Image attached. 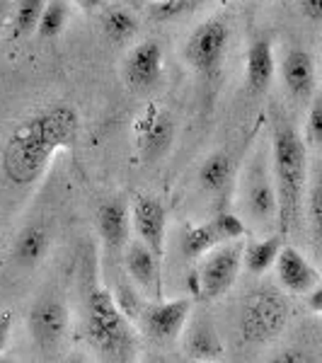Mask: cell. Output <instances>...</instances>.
I'll return each instance as SVG.
<instances>
[{"label":"cell","instance_id":"obj_3","mask_svg":"<svg viewBox=\"0 0 322 363\" xmlns=\"http://www.w3.org/2000/svg\"><path fill=\"white\" fill-rule=\"evenodd\" d=\"M87 344L102 361L126 363L138 354L133 322L116 308L109 291L95 289L87 303Z\"/></svg>","mask_w":322,"mask_h":363},{"label":"cell","instance_id":"obj_12","mask_svg":"<svg viewBox=\"0 0 322 363\" xmlns=\"http://www.w3.org/2000/svg\"><path fill=\"white\" fill-rule=\"evenodd\" d=\"M245 199H248V211L255 220L265 223V220L277 218V189H274L272 169L262 160H255L250 167Z\"/></svg>","mask_w":322,"mask_h":363},{"label":"cell","instance_id":"obj_27","mask_svg":"<svg viewBox=\"0 0 322 363\" xmlns=\"http://www.w3.org/2000/svg\"><path fill=\"white\" fill-rule=\"evenodd\" d=\"M306 138L310 145L322 143V99L313 97L310 99V112H308V124H306Z\"/></svg>","mask_w":322,"mask_h":363},{"label":"cell","instance_id":"obj_15","mask_svg":"<svg viewBox=\"0 0 322 363\" xmlns=\"http://www.w3.org/2000/svg\"><path fill=\"white\" fill-rule=\"evenodd\" d=\"M51 245H54V235H51L49 225L46 223H29L22 228L20 235L15 238L13 245V259L17 267L22 269H34L42 264L49 255Z\"/></svg>","mask_w":322,"mask_h":363},{"label":"cell","instance_id":"obj_23","mask_svg":"<svg viewBox=\"0 0 322 363\" xmlns=\"http://www.w3.org/2000/svg\"><path fill=\"white\" fill-rule=\"evenodd\" d=\"M223 242H226V240L221 238L216 223H213V220H209V223L194 225V228H189V230L184 233L182 250H184L187 257L199 259V257H204L206 252H211L213 247H218V245H223Z\"/></svg>","mask_w":322,"mask_h":363},{"label":"cell","instance_id":"obj_29","mask_svg":"<svg viewBox=\"0 0 322 363\" xmlns=\"http://www.w3.org/2000/svg\"><path fill=\"white\" fill-rule=\"evenodd\" d=\"M112 298H114L116 308H119L128 320H131V322L138 320V315H140V310H143V306H140L138 296L133 294L128 286H119V289H116V296H112Z\"/></svg>","mask_w":322,"mask_h":363},{"label":"cell","instance_id":"obj_13","mask_svg":"<svg viewBox=\"0 0 322 363\" xmlns=\"http://www.w3.org/2000/svg\"><path fill=\"white\" fill-rule=\"evenodd\" d=\"M281 75H284V85L289 95L298 99V102H310L315 97V61L306 49H291L284 58L281 66Z\"/></svg>","mask_w":322,"mask_h":363},{"label":"cell","instance_id":"obj_21","mask_svg":"<svg viewBox=\"0 0 322 363\" xmlns=\"http://www.w3.org/2000/svg\"><path fill=\"white\" fill-rule=\"evenodd\" d=\"M281 238H265V240H257V242H250L248 250H243V264L248 269L252 277H260V274L269 272L277 262V255L281 250Z\"/></svg>","mask_w":322,"mask_h":363},{"label":"cell","instance_id":"obj_6","mask_svg":"<svg viewBox=\"0 0 322 363\" xmlns=\"http://www.w3.org/2000/svg\"><path fill=\"white\" fill-rule=\"evenodd\" d=\"M231 42V27L223 17H209L189 34L184 44V58L196 73L216 75L223 66Z\"/></svg>","mask_w":322,"mask_h":363},{"label":"cell","instance_id":"obj_22","mask_svg":"<svg viewBox=\"0 0 322 363\" xmlns=\"http://www.w3.org/2000/svg\"><path fill=\"white\" fill-rule=\"evenodd\" d=\"M70 17V0H44L42 15L37 22V37L39 39H56L66 29Z\"/></svg>","mask_w":322,"mask_h":363},{"label":"cell","instance_id":"obj_25","mask_svg":"<svg viewBox=\"0 0 322 363\" xmlns=\"http://www.w3.org/2000/svg\"><path fill=\"white\" fill-rule=\"evenodd\" d=\"M42 8H44V0H17V10H15L17 37H27V34H32L37 29Z\"/></svg>","mask_w":322,"mask_h":363},{"label":"cell","instance_id":"obj_26","mask_svg":"<svg viewBox=\"0 0 322 363\" xmlns=\"http://www.w3.org/2000/svg\"><path fill=\"white\" fill-rule=\"evenodd\" d=\"M216 223V228H218V233H221V238L226 240V242H235V240H240L245 235V223L238 218L235 213H226V211H221L216 218H211Z\"/></svg>","mask_w":322,"mask_h":363},{"label":"cell","instance_id":"obj_34","mask_svg":"<svg viewBox=\"0 0 322 363\" xmlns=\"http://www.w3.org/2000/svg\"><path fill=\"white\" fill-rule=\"evenodd\" d=\"M303 298H308V308L313 313H322V286H315L313 291H308Z\"/></svg>","mask_w":322,"mask_h":363},{"label":"cell","instance_id":"obj_8","mask_svg":"<svg viewBox=\"0 0 322 363\" xmlns=\"http://www.w3.org/2000/svg\"><path fill=\"white\" fill-rule=\"evenodd\" d=\"M191 313L189 298H177V301H162L153 306H143L138 320L143 322L148 337L157 344H172L182 335L187 320Z\"/></svg>","mask_w":322,"mask_h":363},{"label":"cell","instance_id":"obj_10","mask_svg":"<svg viewBox=\"0 0 322 363\" xmlns=\"http://www.w3.org/2000/svg\"><path fill=\"white\" fill-rule=\"evenodd\" d=\"M162 46L148 39V42H140L128 51L124 61V75L126 83L133 90H150L162 80Z\"/></svg>","mask_w":322,"mask_h":363},{"label":"cell","instance_id":"obj_20","mask_svg":"<svg viewBox=\"0 0 322 363\" xmlns=\"http://www.w3.org/2000/svg\"><path fill=\"white\" fill-rule=\"evenodd\" d=\"M233 179V160L226 153H213L204 160L201 169H199V184L209 194H221L228 189Z\"/></svg>","mask_w":322,"mask_h":363},{"label":"cell","instance_id":"obj_18","mask_svg":"<svg viewBox=\"0 0 322 363\" xmlns=\"http://www.w3.org/2000/svg\"><path fill=\"white\" fill-rule=\"evenodd\" d=\"M174 140V121L167 114H155L153 119L145 124L140 133V155L145 162H155L170 150Z\"/></svg>","mask_w":322,"mask_h":363},{"label":"cell","instance_id":"obj_17","mask_svg":"<svg viewBox=\"0 0 322 363\" xmlns=\"http://www.w3.org/2000/svg\"><path fill=\"white\" fill-rule=\"evenodd\" d=\"M124 264L131 279L136 281L140 289L157 291V281H160V269H157V257L143 245L140 240H126L124 245Z\"/></svg>","mask_w":322,"mask_h":363},{"label":"cell","instance_id":"obj_11","mask_svg":"<svg viewBox=\"0 0 322 363\" xmlns=\"http://www.w3.org/2000/svg\"><path fill=\"white\" fill-rule=\"evenodd\" d=\"M274 267H277L279 284L294 296H306L308 291L320 286V272L296 247L281 245Z\"/></svg>","mask_w":322,"mask_h":363},{"label":"cell","instance_id":"obj_35","mask_svg":"<svg viewBox=\"0 0 322 363\" xmlns=\"http://www.w3.org/2000/svg\"><path fill=\"white\" fill-rule=\"evenodd\" d=\"M75 5H80L83 10H97L99 5L104 3V0H73Z\"/></svg>","mask_w":322,"mask_h":363},{"label":"cell","instance_id":"obj_33","mask_svg":"<svg viewBox=\"0 0 322 363\" xmlns=\"http://www.w3.org/2000/svg\"><path fill=\"white\" fill-rule=\"evenodd\" d=\"M277 361H284V363H310L313 359L308 356V351H296V349H291V351H284V356H279Z\"/></svg>","mask_w":322,"mask_h":363},{"label":"cell","instance_id":"obj_30","mask_svg":"<svg viewBox=\"0 0 322 363\" xmlns=\"http://www.w3.org/2000/svg\"><path fill=\"white\" fill-rule=\"evenodd\" d=\"M301 8H303V15H306L313 25L322 22V0H303Z\"/></svg>","mask_w":322,"mask_h":363},{"label":"cell","instance_id":"obj_19","mask_svg":"<svg viewBox=\"0 0 322 363\" xmlns=\"http://www.w3.org/2000/svg\"><path fill=\"white\" fill-rule=\"evenodd\" d=\"M187 354L194 361H218L226 356V347L221 342L218 332L206 320H199L191 325L189 335H187Z\"/></svg>","mask_w":322,"mask_h":363},{"label":"cell","instance_id":"obj_9","mask_svg":"<svg viewBox=\"0 0 322 363\" xmlns=\"http://www.w3.org/2000/svg\"><path fill=\"white\" fill-rule=\"evenodd\" d=\"M131 225L138 240L148 245V250L160 259L165 255V233H167V211L153 196H138L131 206Z\"/></svg>","mask_w":322,"mask_h":363},{"label":"cell","instance_id":"obj_7","mask_svg":"<svg viewBox=\"0 0 322 363\" xmlns=\"http://www.w3.org/2000/svg\"><path fill=\"white\" fill-rule=\"evenodd\" d=\"M29 339L39 351L49 354L61 347L68 332V308L58 298H42L27 315Z\"/></svg>","mask_w":322,"mask_h":363},{"label":"cell","instance_id":"obj_31","mask_svg":"<svg viewBox=\"0 0 322 363\" xmlns=\"http://www.w3.org/2000/svg\"><path fill=\"white\" fill-rule=\"evenodd\" d=\"M10 332H13V313H0V354L3 349L8 347V339H10Z\"/></svg>","mask_w":322,"mask_h":363},{"label":"cell","instance_id":"obj_32","mask_svg":"<svg viewBox=\"0 0 322 363\" xmlns=\"http://www.w3.org/2000/svg\"><path fill=\"white\" fill-rule=\"evenodd\" d=\"M310 220H313L315 235L320 233V189L315 186L313 194H310Z\"/></svg>","mask_w":322,"mask_h":363},{"label":"cell","instance_id":"obj_5","mask_svg":"<svg viewBox=\"0 0 322 363\" xmlns=\"http://www.w3.org/2000/svg\"><path fill=\"white\" fill-rule=\"evenodd\" d=\"M206 259L191 277V294L206 301L226 296L238 281L240 267H243V245H218L206 252Z\"/></svg>","mask_w":322,"mask_h":363},{"label":"cell","instance_id":"obj_14","mask_svg":"<svg viewBox=\"0 0 322 363\" xmlns=\"http://www.w3.org/2000/svg\"><path fill=\"white\" fill-rule=\"evenodd\" d=\"M274 70H277V61H274V49L267 37L252 39L248 49V58H245V78H248V90L252 95H265L274 80Z\"/></svg>","mask_w":322,"mask_h":363},{"label":"cell","instance_id":"obj_4","mask_svg":"<svg viewBox=\"0 0 322 363\" xmlns=\"http://www.w3.org/2000/svg\"><path fill=\"white\" fill-rule=\"evenodd\" d=\"M289 320V306L277 289H260L240 313V335L250 344H267L281 335Z\"/></svg>","mask_w":322,"mask_h":363},{"label":"cell","instance_id":"obj_24","mask_svg":"<svg viewBox=\"0 0 322 363\" xmlns=\"http://www.w3.org/2000/svg\"><path fill=\"white\" fill-rule=\"evenodd\" d=\"M138 29V22L128 10H112L107 17H104V34H107L112 42L116 44H124L128 39L136 34Z\"/></svg>","mask_w":322,"mask_h":363},{"label":"cell","instance_id":"obj_16","mask_svg":"<svg viewBox=\"0 0 322 363\" xmlns=\"http://www.w3.org/2000/svg\"><path fill=\"white\" fill-rule=\"evenodd\" d=\"M97 233L109 255L124 250L128 240V208L124 201H104L97 208Z\"/></svg>","mask_w":322,"mask_h":363},{"label":"cell","instance_id":"obj_1","mask_svg":"<svg viewBox=\"0 0 322 363\" xmlns=\"http://www.w3.org/2000/svg\"><path fill=\"white\" fill-rule=\"evenodd\" d=\"M80 138V116L75 107L56 102L29 114L13 128L3 145L0 165L13 184L27 186L37 182L58 150L75 148Z\"/></svg>","mask_w":322,"mask_h":363},{"label":"cell","instance_id":"obj_28","mask_svg":"<svg viewBox=\"0 0 322 363\" xmlns=\"http://www.w3.org/2000/svg\"><path fill=\"white\" fill-rule=\"evenodd\" d=\"M194 3L196 0H157V3L153 5V17L157 22L174 20V17L187 13Z\"/></svg>","mask_w":322,"mask_h":363},{"label":"cell","instance_id":"obj_2","mask_svg":"<svg viewBox=\"0 0 322 363\" xmlns=\"http://www.w3.org/2000/svg\"><path fill=\"white\" fill-rule=\"evenodd\" d=\"M272 179L277 189V218L281 233L298 223L308 182V145L294 126L277 121L272 136Z\"/></svg>","mask_w":322,"mask_h":363},{"label":"cell","instance_id":"obj_36","mask_svg":"<svg viewBox=\"0 0 322 363\" xmlns=\"http://www.w3.org/2000/svg\"><path fill=\"white\" fill-rule=\"evenodd\" d=\"M153 3H157V0H153Z\"/></svg>","mask_w":322,"mask_h":363}]
</instances>
